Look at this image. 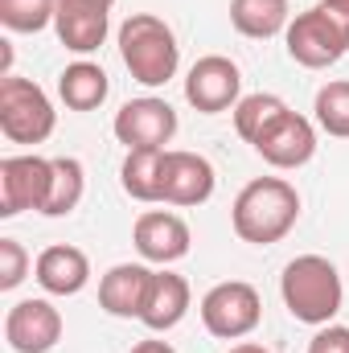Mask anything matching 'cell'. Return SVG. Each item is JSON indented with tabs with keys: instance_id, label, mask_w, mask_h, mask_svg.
<instances>
[{
	"instance_id": "cb8c5ba5",
	"label": "cell",
	"mask_w": 349,
	"mask_h": 353,
	"mask_svg": "<svg viewBox=\"0 0 349 353\" xmlns=\"http://www.w3.org/2000/svg\"><path fill=\"white\" fill-rule=\"evenodd\" d=\"M58 0H0V25L8 33H41L54 25Z\"/></svg>"
},
{
	"instance_id": "603a6c76",
	"label": "cell",
	"mask_w": 349,
	"mask_h": 353,
	"mask_svg": "<svg viewBox=\"0 0 349 353\" xmlns=\"http://www.w3.org/2000/svg\"><path fill=\"white\" fill-rule=\"evenodd\" d=\"M312 111H317L321 132H329V136H337V140H349V79L325 83V87L317 90Z\"/></svg>"
},
{
	"instance_id": "5b68a950",
	"label": "cell",
	"mask_w": 349,
	"mask_h": 353,
	"mask_svg": "<svg viewBox=\"0 0 349 353\" xmlns=\"http://www.w3.org/2000/svg\"><path fill=\"white\" fill-rule=\"evenodd\" d=\"M58 128V111L50 94L33 79H0V132L12 144H41Z\"/></svg>"
},
{
	"instance_id": "52a82bcc",
	"label": "cell",
	"mask_w": 349,
	"mask_h": 353,
	"mask_svg": "<svg viewBox=\"0 0 349 353\" xmlns=\"http://www.w3.org/2000/svg\"><path fill=\"white\" fill-rule=\"evenodd\" d=\"M243 99V70L222 58V54H206L189 66L185 74V103L201 115H222L235 111Z\"/></svg>"
},
{
	"instance_id": "484cf974",
	"label": "cell",
	"mask_w": 349,
	"mask_h": 353,
	"mask_svg": "<svg viewBox=\"0 0 349 353\" xmlns=\"http://www.w3.org/2000/svg\"><path fill=\"white\" fill-rule=\"evenodd\" d=\"M308 353H349V329L346 325H321L317 337L308 341Z\"/></svg>"
},
{
	"instance_id": "f1b7e54d",
	"label": "cell",
	"mask_w": 349,
	"mask_h": 353,
	"mask_svg": "<svg viewBox=\"0 0 349 353\" xmlns=\"http://www.w3.org/2000/svg\"><path fill=\"white\" fill-rule=\"evenodd\" d=\"M230 353H271L267 345H259V341H243V345H235Z\"/></svg>"
},
{
	"instance_id": "8992f818",
	"label": "cell",
	"mask_w": 349,
	"mask_h": 353,
	"mask_svg": "<svg viewBox=\"0 0 349 353\" xmlns=\"http://www.w3.org/2000/svg\"><path fill=\"white\" fill-rule=\"evenodd\" d=\"M201 325L210 337H222V341H243L247 333H255L263 321V300L259 292L247 283V279H226V283H214L206 296H201Z\"/></svg>"
},
{
	"instance_id": "83f0119b",
	"label": "cell",
	"mask_w": 349,
	"mask_h": 353,
	"mask_svg": "<svg viewBox=\"0 0 349 353\" xmlns=\"http://www.w3.org/2000/svg\"><path fill=\"white\" fill-rule=\"evenodd\" d=\"M321 4H325V8H329L333 17H341V21L349 25V0H321Z\"/></svg>"
},
{
	"instance_id": "f546056e",
	"label": "cell",
	"mask_w": 349,
	"mask_h": 353,
	"mask_svg": "<svg viewBox=\"0 0 349 353\" xmlns=\"http://www.w3.org/2000/svg\"><path fill=\"white\" fill-rule=\"evenodd\" d=\"M79 4H99V8H111L115 0H79Z\"/></svg>"
},
{
	"instance_id": "8fae6325",
	"label": "cell",
	"mask_w": 349,
	"mask_h": 353,
	"mask_svg": "<svg viewBox=\"0 0 349 353\" xmlns=\"http://www.w3.org/2000/svg\"><path fill=\"white\" fill-rule=\"evenodd\" d=\"M132 243H136V251H140L144 263L169 267V263H177V259L189 255L193 234H189V226H185L181 214H173V210H148V214L136 218Z\"/></svg>"
},
{
	"instance_id": "ac0fdd59",
	"label": "cell",
	"mask_w": 349,
	"mask_h": 353,
	"mask_svg": "<svg viewBox=\"0 0 349 353\" xmlns=\"http://www.w3.org/2000/svg\"><path fill=\"white\" fill-rule=\"evenodd\" d=\"M165 152L169 148H136L119 165V185L136 201H161L165 197Z\"/></svg>"
},
{
	"instance_id": "4316f807",
	"label": "cell",
	"mask_w": 349,
	"mask_h": 353,
	"mask_svg": "<svg viewBox=\"0 0 349 353\" xmlns=\"http://www.w3.org/2000/svg\"><path fill=\"white\" fill-rule=\"evenodd\" d=\"M132 353H177V350L169 345V341H157V337H152V341H140V345H132Z\"/></svg>"
},
{
	"instance_id": "ffe728a7",
	"label": "cell",
	"mask_w": 349,
	"mask_h": 353,
	"mask_svg": "<svg viewBox=\"0 0 349 353\" xmlns=\"http://www.w3.org/2000/svg\"><path fill=\"white\" fill-rule=\"evenodd\" d=\"M288 21H292L288 0H230V25L251 41H267L283 33Z\"/></svg>"
},
{
	"instance_id": "d4e9b609",
	"label": "cell",
	"mask_w": 349,
	"mask_h": 353,
	"mask_svg": "<svg viewBox=\"0 0 349 353\" xmlns=\"http://www.w3.org/2000/svg\"><path fill=\"white\" fill-rule=\"evenodd\" d=\"M29 275V255L17 239H0V292L21 288Z\"/></svg>"
},
{
	"instance_id": "44dd1931",
	"label": "cell",
	"mask_w": 349,
	"mask_h": 353,
	"mask_svg": "<svg viewBox=\"0 0 349 353\" xmlns=\"http://www.w3.org/2000/svg\"><path fill=\"white\" fill-rule=\"evenodd\" d=\"M87 193V169L79 157H54V176H50V193H46V205L41 214L46 218H66L70 210H79Z\"/></svg>"
},
{
	"instance_id": "7a4b0ae2",
	"label": "cell",
	"mask_w": 349,
	"mask_h": 353,
	"mask_svg": "<svg viewBox=\"0 0 349 353\" xmlns=\"http://www.w3.org/2000/svg\"><path fill=\"white\" fill-rule=\"evenodd\" d=\"M279 296H283V308L300 325H312V329L333 325V316L346 304L341 271L325 255H296L279 275Z\"/></svg>"
},
{
	"instance_id": "9c48e42d",
	"label": "cell",
	"mask_w": 349,
	"mask_h": 353,
	"mask_svg": "<svg viewBox=\"0 0 349 353\" xmlns=\"http://www.w3.org/2000/svg\"><path fill=\"white\" fill-rule=\"evenodd\" d=\"M50 176H54V161L46 157H4L0 161V218H17L25 210L41 214Z\"/></svg>"
},
{
	"instance_id": "4fadbf2b",
	"label": "cell",
	"mask_w": 349,
	"mask_h": 353,
	"mask_svg": "<svg viewBox=\"0 0 349 353\" xmlns=\"http://www.w3.org/2000/svg\"><path fill=\"white\" fill-rule=\"evenodd\" d=\"M255 152H259L271 169H304L317 157V128H312V119L288 111L259 144H255Z\"/></svg>"
},
{
	"instance_id": "277c9868",
	"label": "cell",
	"mask_w": 349,
	"mask_h": 353,
	"mask_svg": "<svg viewBox=\"0 0 349 353\" xmlns=\"http://www.w3.org/2000/svg\"><path fill=\"white\" fill-rule=\"evenodd\" d=\"M283 46H288V58L296 66L325 70V66L341 62L349 54V25L341 17H333L325 4H312V8H304L288 21Z\"/></svg>"
},
{
	"instance_id": "7c38bea8",
	"label": "cell",
	"mask_w": 349,
	"mask_h": 353,
	"mask_svg": "<svg viewBox=\"0 0 349 353\" xmlns=\"http://www.w3.org/2000/svg\"><path fill=\"white\" fill-rule=\"evenodd\" d=\"M214 165L201 152H165V205H206L214 197Z\"/></svg>"
},
{
	"instance_id": "7402d4cb",
	"label": "cell",
	"mask_w": 349,
	"mask_h": 353,
	"mask_svg": "<svg viewBox=\"0 0 349 353\" xmlns=\"http://www.w3.org/2000/svg\"><path fill=\"white\" fill-rule=\"evenodd\" d=\"M288 111H292V107H288L279 94H267V90H259V94H243L239 107H235V132L255 148Z\"/></svg>"
},
{
	"instance_id": "3957f363",
	"label": "cell",
	"mask_w": 349,
	"mask_h": 353,
	"mask_svg": "<svg viewBox=\"0 0 349 353\" xmlns=\"http://www.w3.org/2000/svg\"><path fill=\"white\" fill-rule=\"evenodd\" d=\"M119 58L128 74L144 87H165L181 66L177 33L152 12H132L119 25Z\"/></svg>"
},
{
	"instance_id": "d6986e66",
	"label": "cell",
	"mask_w": 349,
	"mask_h": 353,
	"mask_svg": "<svg viewBox=\"0 0 349 353\" xmlns=\"http://www.w3.org/2000/svg\"><path fill=\"white\" fill-rule=\"evenodd\" d=\"M58 94H62V103H66L70 111H94V107H103L107 94H111L107 70L94 66V62H87V58H79V62H70V66L58 74Z\"/></svg>"
},
{
	"instance_id": "30bf717a",
	"label": "cell",
	"mask_w": 349,
	"mask_h": 353,
	"mask_svg": "<svg viewBox=\"0 0 349 353\" xmlns=\"http://www.w3.org/2000/svg\"><path fill=\"white\" fill-rule=\"evenodd\" d=\"M4 341L12 353H50L62 341V312L46 296L17 300L4 316Z\"/></svg>"
},
{
	"instance_id": "5bb4252c",
	"label": "cell",
	"mask_w": 349,
	"mask_h": 353,
	"mask_svg": "<svg viewBox=\"0 0 349 353\" xmlns=\"http://www.w3.org/2000/svg\"><path fill=\"white\" fill-rule=\"evenodd\" d=\"M148 283H152V267L115 263L99 279V308L107 316H119V321H140L144 300H148Z\"/></svg>"
},
{
	"instance_id": "6da1fadb",
	"label": "cell",
	"mask_w": 349,
	"mask_h": 353,
	"mask_svg": "<svg viewBox=\"0 0 349 353\" xmlns=\"http://www.w3.org/2000/svg\"><path fill=\"white\" fill-rule=\"evenodd\" d=\"M300 218V193L283 176H255L239 189L230 205V226L243 243L251 247H271L279 243Z\"/></svg>"
},
{
	"instance_id": "ba28073f",
	"label": "cell",
	"mask_w": 349,
	"mask_h": 353,
	"mask_svg": "<svg viewBox=\"0 0 349 353\" xmlns=\"http://www.w3.org/2000/svg\"><path fill=\"white\" fill-rule=\"evenodd\" d=\"M111 132H115V140H119L128 152H136V148H165L177 136V111L165 99H157V94L128 99V103L115 111Z\"/></svg>"
},
{
	"instance_id": "e0dca14e",
	"label": "cell",
	"mask_w": 349,
	"mask_h": 353,
	"mask_svg": "<svg viewBox=\"0 0 349 353\" xmlns=\"http://www.w3.org/2000/svg\"><path fill=\"white\" fill-rule=\"evenodd\" d=\"M185 312H189V283H185V275H177V271H152L140 325L152 329V333H169V329H177L185 321Z\"/></svg>"
},
{
	"instance_id": "9a60e30c",
	"label": "cell",
	"mask_w": 349,
	"mask_h": 353,
	"mask_svg": "<svg viewBox=\"0 0 349 353\" xmlns=\"http://www.w3.org/2000/svg\"><path fill=\"white\" fill-rule=\"evenodd\" d=\"M58 41L70 54H94L107 41L111 29V8L99 4H79V0H58V17H54Z\"/></svg>"
},
{
	"instance_id": "2e32d148",
	"label": "cell",
	"mask_w": 349,
	"mask_h": 353,
	"mask_svg": "<svg viewBox=\"0 0 349 353\" xmlns=\"http://www.w3.org/2000/svg\"><path fill=\"white\" fill-rule=\"evenodd\" d=\"M33 275L50 296H79L90 283V259L87 251H79L70 243H54V247H46L37 255Z\"/></svg>"
}]
</instances>
